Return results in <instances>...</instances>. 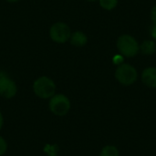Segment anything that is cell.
Returning <instances> with one entry per match:
<instances>
[{
    "label": "cell",
    "mask_w": 156,
    "mask_h": 156,
    "mask_svg": "<svg viewBox=\"0 0 156 156\" xmlns=\"http://www.w3.org/2000/svg\"><path fill=\"white\" fill-rule=\"evenodd\" d=\"M50 112L56 116H65L70 109V101L63 94L53 95L48 102Z\"/></svg>",
    "instance_id": "7a4b0ae2"
},
{
    "label": "cell",
    "mask_w": 156,
    "mask_h": 156,
    "mask_svg": "<svg viewBox=\"0 0 156 156\" xmlns=\"http://www.w3.org/2000/svg\"><path fill=\"white\" fill-rule=\"evenodd\" d=\"M6 1H8V2H16L18 0H6Z\"/></svg>",
    "instance_id": "e0dca14e"
},
{
    "label": "cell",
    "mask_w": 156,
    "mask_h": 156,
    "mask_svg": "<svg viewBox=\"0 0 156 156\" xmlns=\"http://www.w3.org/2000/svg\"><path fill=\"white\" fill-rule=\"evenodd\" d=\"M137 71L130 64H122L119 65L116 71L115 77L117 80L123 85H132L137 80Z\"/></svg>",
    "instance_id": "277c9868"
},
{
    "label": "cell",
    "mask_w": 156,
    "mask_h": 156,
    "mask_svg": "<svg viewBox=\"0 0 156 156\" xmlns=\"http://www.w3.org/2000/svg\"><path fill=\"white\" fill-rule=\"evenodd\" d=\"M88 1H90V2H94V1H96V0H88Z\"/></svg>",
    "instance_id": "ac0fdd59"
},
{
    "label": "cell",
    "mask_w": 156,
    "mask_h": 156,
    "mask_svg": "<svg viewBox=\"0 0 156 156\" xmlns=\"http://www.w3.org/2000/svg\"><path fill=\"white\" fill-rule=\"evenodd\" d=\"M49 34H50V37L52 38V40L58 43L66 42L71 36L70 28L69 27L68 25L62 22H58L54 24L50 28Z\"/></svg>",
    "instance_id": "5b68a950"
},
{
    "label": "cell",
    "mask_w": 156,
    "mask_h": 156,
    "mask_svg": "<svg viewBox=\"0 0 156 156\" xmlns=\"http://www.w3.org/2000/svg\"><path fill=\"white\" fill-rule=\"evenodd\" d=\"M151 19L156 23V5H154L151 11Z\"/></svg>",
    "instance_id": "5bb4252c"
},
{
    "label": "cell",
    "mask_w": 156,
    "mask_h": 156,
    "mask_svg": "<svg viewBox=\"0 0 156 156\" xmlns=\"http://www.w3.org/2000/svg\"><path fill=\"white\" fill-rule=\"evenodd\" d=\"M117 47L125 57H134L140 50L138 42L130 35H122L118 38Z\"/></svg>",
    "instance_id": "3957f363"
},
{
    "label": "cell",
    "mask_w": 156,
    "mask_h": 156,
    "mask_svg": "<svg viewBox=\"0 0 156 156\" xmlns=\"http://www.w3.org/2000/svg\"><path fill=\"white\" fill-rule=\"evenodd\" d=\"M16 83L5 73L0 72V95L5 99H11L16 94Z\"/></svg>",
    "instance_id": "8992f818"
},
{
    "label": "cell",
    "mask_w": 156,
    "mask_h": 156,
    "mask_svg": "<svg viewBox=\"0 0 156 156\" xmlns=\"http://www.w3.org/2000/svg\"><path fill=\"white\" fill-rule=\"evenodd\" d=\"M142 80L146 86L156 88V68L145 69L143 72Z\"/></svg>",
    "instance_id": "52a82bcc"
},
{
    "label": "cell",
    "mask_w": 156,
    "mask_h": 156,
    "mask_svg": "<svg viewBox=\"0 0 156 156\" xmlns=\"http://www.w3.org/2000/svg\"><path fill=\"white\" fill-rule=\"evenodd\" d=\"M100 156H119V151L113 145H107L103 147Z\"/></svg>",
    "instance_id": "30bf717a"
},
{
    "label": "cell",
    "mask_w": 156,
    "mask_h": 156,
    "mask_svg": "<svg viewBox=\"0 0 156 156\" xmlns=\"http://www.w3.org/2000/svg\"><path fill=\"white\" fill-rule=\"evenodd\" d=\"M141 51L145 55H152L155 52L156 45L152 40H145L140 47Z\"/></svg>",
    "instance_id": "9c48e42d"
},
{
    "label": "cell",
    "mask_w": 156,
    "mask_h": 156,
    "mask_svg": "<svg viewBox=\"0 0 156 156\" xmlns=\"http://www.w3.org/2000/svg\"><path fill=\"white\" fill-rule=\"evenodd\" d=\"M35 94L41 99H50L55 95L56 85L54 81L48 77L38 78L33 84Z\"/></svg>",
    "instance_id": "6da1fadb"
},
{
    "label": "cell",
    "mask_w": 156,
    "mask_h": 156,
    "mask_svg": "<svg viewBox=\"0 0 156 156\" xmlns=\"http://www.w3.org/2000/svg\"><path fill=\"white\" fill-rule=\"evenodd\" d=\"M87 41H88L87 36L80 31H77L70 36V42L73 46L82 47V46L86 45Z\"/></svg>",
    "instance_id": "ba28073f"
},
{
    "label": "cell",
    "mask_w": 156,
    "mask_h": 156,
    "mask_svg": "<svg viewBox=\"0 0 156 156\" xmlns=\"http://www.w3.org/2000/svg\"><path fill=\"white\" fill-rule=\"evenodd\" d=\"M3 123H4V118H3V115H2V112H0V130L2 129V126H3Z\"/></svg>",
    "instance_id": "2e32d148"
},
{
    "label": "cell",
    "mask_w": 156,
    "mask_h": 156,
    "mask_svg": "<svg viewBox=\"0 0 156 156\" xmlns=\"http://www.w3.org/2000/svg\"><path fill=\"white\" fill-rule=\"evenodd\" d=\"M113 63L115 64V65H122V62H123V57L122 56H121V55H115L114 57H113Z\"/></svg>",
    "instance_id": "4fadbf2b"
},
{
    "label": "cell",
    "mask_w": 156,
    "mask_h": 156,
    "mask_svg": "<svg viewBox=\"0 0 156 156\" xmlns=\"http://www.w3.org/2000/svg\"><path fill=\"white\" fill-rule=\"evenodd\" d=\"M7 151V143L5 142V140L0 136V156L4 155Z\"/></svg>",
    "instance_id": "7c38bea8"
},
{
    "label": "cell",
    "mask_w": 156,
    "mask_h": 156,
    "mask_svg": "<svg viewBox=\"0 0 156 156\" xmlns=\"http://www.w3.org/2000/svg\"><path fill=\"white\" fill-rule=\"evenodd\" d=\"M118 0H100V5L101 7L107 10H112L116 7Z\"/></svg>",
    "instance_id": "8fae6325"
},
{
    "label": "cell",
    "mask_w": 156,
    "mask_h": 156,
    "mask_svg": "<svg viewBox=\"0 0 156 156\" xmlns=\"http://www.w3.org/2000/svg\"><path fill=\"white\" fill-rule=\"evenodd\" d=\"M151 35H152V37L156 39V23H154L152 27H151Z\"/></svg>",
    "instance_id": "9a60e30c"
}]
</instances>
